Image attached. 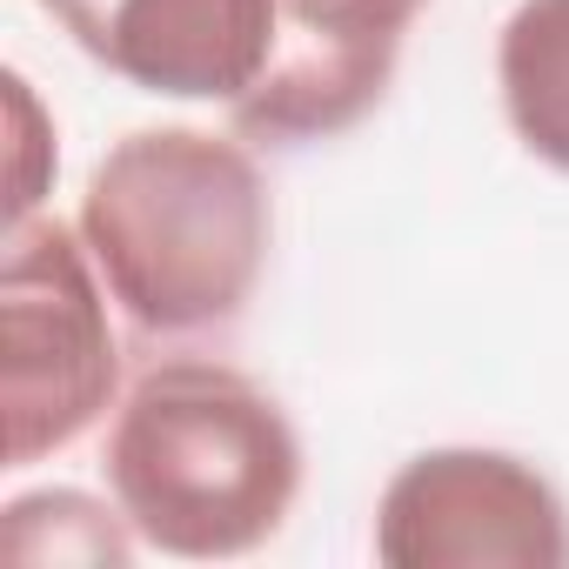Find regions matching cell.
<instances>
[{
	"mask_svg": "<svg viewBox=\"0 0 569 569\" xmlns=\"http://www.w3.org/2000/svg\"><path fill=\"white\" fill-rule=\"evenodd\" d=\"M74 228L141 336H208L254 302L274 214L241 141L134 128L88 174Z\"/></svg>",
	"mask_w": 569,
	"mask_h": 569,
	"instance_id": "obj_1",
	"label": "cell"
},
{
	"mask_svg": "<svg viewBox=\"0 0 569 569\" xmlns=\"http://www.w3.org/2000/svg\"><path fill=\"white\" fill-rule=\"evenodd\" d=\"M108 496L161 556H248L281 536L302 496V436L254 376L168 356L114 409Z\"/></svg>",
	"mask_w": 569,
	"mask_h": 569,
	"instance_id": "obj_2",
	"label": "cell"
},
{
	"mask_svg": "<svg viewBox=\"0 0 569 569\" xmlns=\"http://www.w3.org/2000/svg\"><path fill=\"white\" fill-rule=\"evenodd\" d=\"M121 382L108 281L68 221H8L0 254V422L8 469L81 442Z\"/></svg>",
	"mask_w": 569,
	"mask_h": 569,
	"instance_id": "obj_3",
	"label": "cell"
},
{
	"mask_svg": "<svg viewBox=\"0 0 569 569\" xmlns=\"http://www.w3.org/2000/svg\"><path fill=\"white\" fill-rule=\"evenodd\" d=\"M376 562L389 569H562L569 509L556 482L509 449H422L376 502Z\"/></svg>",
	"mask_w": 569,
	"mask_h": 569,
	"instance_id": "obj_4",
	"label": "cell"
},
{
	"mask_svg": "<svg viewBox=\"0 0 569 569\" xmlns=\"http://www.w3.org/2000/svg\"><path fill=\"white\" fill-rule=\"evenodd\" d=\"M429 0H274L261 81L228 108L261 148H309L369 121L396 81L402 41Z\"/></svg>",
	"mask_w": 569,
	"mask_h": 569,
	"instance_id": "obj_5",
	"label": "cell"
},
{
	"mask_svg": "<svg viewBox=\"0 0 569 569\" xmlns=\"http://www.w3.org/2000/svg\"><path fill=\"white\" fill-rule=\"evenodd\" d=\"M68 41L141 94L241 101L268 68L274 0H41Z\"/></svg>",
	"mask_w": 569,
	"mask_h": 569,
	"instance_id": "obj_6",
	"label": "cell"
},
{
	"mask_svg": "<svg viewBox=\"0 0 569 569\" xmlns=\"http://www.w3.org/2000/svg\"><path fill=\"white\" fill-rule=\"evenodd\" d=\"M496 81L516 141L542 168L569 174V0H522L502 21Z\"/></svg>",
	"mask_w": 569,
	"mask_h": 569,
	"instance_id": "obj_7",
	"label": "cell"
},
{
	"mask_svg": "<svg viewBox=\"0 0 569 569\" xmlns=\"http://www.w3.org/2000/svg\"><path fill=\"white\" fill-rule=\"evenodd\" d=\"M0 556L14 569H48V562H81V569H128L134 556V522L121 502H94L81 489H34L0 509Z\"/></svg>",
	"mask_w": 569,
	"mask_h": 569,
	"instance_id": "obj_8",
	"label": "cell"
},
{
	"mask_svg": "<svg viewBox=\"0 0 569 569\" xmlns=\"http://www.w3.org/2000/svg\"><path fill=\"white\" fill-rule=\"evenodd\" d=\"M8 114H14V194H8V221H28L34 201H41V181H48V168H41L48 128H41V108H34V94H28L21 74H8Z\"/></svg>",
	"mask_w": 569,
	"mask_h": 569,
	"instance_id": "obj_9",
	"label": "cell"
}]
</instances>
